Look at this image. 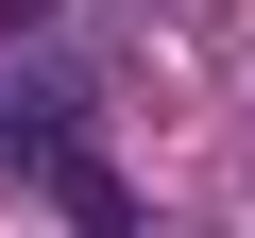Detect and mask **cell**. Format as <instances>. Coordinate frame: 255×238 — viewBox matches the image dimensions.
<instances>
[{"label": "cell", "mask_w": 255, "mask_h": 238, "mask_svg": "<svg viewBox=\"0 0 255 238\" xmlns=\"http://www.w3.org/2000/svg\"><path fill=\"white\" fill-rule=\"evenodd\" d=\"M17 17H51V0H0V34H17Z\"/></svg>", "instance_id": "6da1fadb"}]
</instances>
